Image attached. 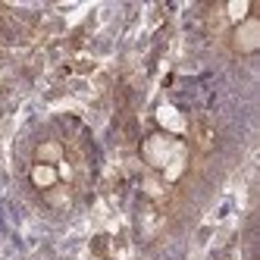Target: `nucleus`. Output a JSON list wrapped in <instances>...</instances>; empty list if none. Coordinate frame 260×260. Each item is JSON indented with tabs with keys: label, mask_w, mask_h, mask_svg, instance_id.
I'll list each match as a JSON object with an SVG mask.
<instances>
[{
	"label": "nucleus",
	"mask_w": 260,
	"mask_h": 260,
	"mask_svg": "<svg viewBox=\"0 0 260 260\" xmlns=\"http://www.w3.org/2000/svg\"><path fill=\"white\" fill-rule=\"evenodd\" d=\"M144 157H147V163L157 166V170L173 182L185 166V147L170 135H154V138L144 141Z\"/></svg>",
	"instance_id": "nucleus-1"
},
{
	"label": "nucleus",
	"mask_w": 260,
	"mask_h": 260,
	"mask_svg": "<svg viewBox=\"0 0 260 260\" xmlns=\"http://www.w3.org/2000/svg\"><path fill=\"white\" fill-rule=\"evenodd\" d=\"M25 179H28V185L38 194H47V191H53L60 185V170H57V166H50V163H28Z\"/></svg>",
	"instance_id": "nucleus-2"
},
{
	"label": "nucleus",
	"mask_w": 260,
	"mask_h": 260,
	"mask_svg": "<svg viewBox=\"0 0 260 260\" xmlns=\"http://www.w3.org/2000/svg\"><path fill=\"white\" fill-rule=\"evenodd\" d=\"M260 44V25L254 19H245V22H238L235 25V47L241 53H254Z\"/></svg>",
	"instance_id": "nucleus-3"
}]
</instances>
